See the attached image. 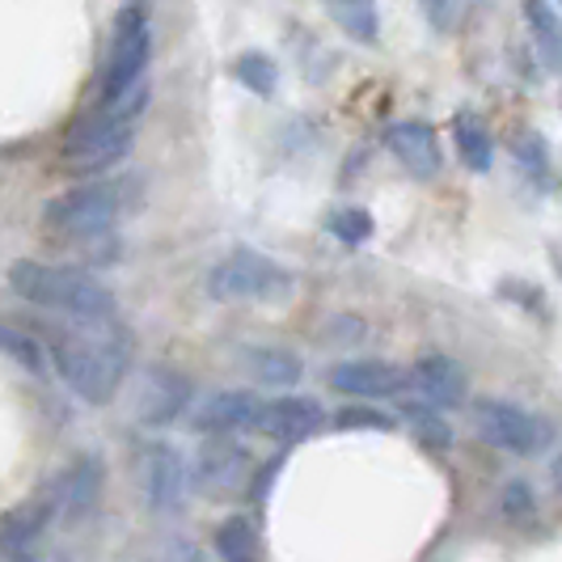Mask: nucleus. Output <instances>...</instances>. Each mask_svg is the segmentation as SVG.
Segmentation results:
<instances>
[{"label":"nucleus","instance_id":"obj_12","mask_svg":"<svg viewBox=\"0 0 562 562\" xmlns=\"http://www.w3.org/2000/svg\"><path fill=\"white\" fill-rule=\"evenodd\" d=\"M385 148L406 166L415 178H436L445 169V153H440V136L431 123L423 119H402L394 127H385Z\"/></svg>","mask_w":562,"mask_h":562},{"label":"nucleus","instance_id":"obj_13","mask_svg":"<svg viewBox=\"0 0 562 562\" xmlns=\"http://www.w3.org/2000/svg\"><path fill=\"white\" fill-rule=\"evenodd\" d=\"M326 381L342 397H397L406 390V372L385 360H342Z\"/></svg>","mask_w":562,"mask_h":562},{"label":"nucleus","instance_id":"obj_27","mask_svg":"<svg viewBox=\"0 0 562 562\" xmlns=\"http://www.w3.org/2000/svg\"><path fill=\"white\" fill-rule=\"evenodd\" d=\"M499 504H504L507 520H516V525H529V520H537V495H533V486H529L525 479H507Z\"/></svg>","mask_w":562,"mask_h":562},{"label":"nucleus","instance_id":"obj_8","mask_svg":"<svg viewBox=\"0 0 562 562\" xmlns=\"http://www.w3.org/2000/svg\"><path fill=\"white\" fill-rule=\"evenodd\" d=\"M406 390L419 397L427 411H452V406H465L470 397V376L465 368L449 360V356H423L419 364L406 372Z\"/></svg>","mask_w":562,"mask_h":562},{"label":"nucleus","instance_id":"obj_21","mask_svg":"<svg viewBox=\"0 0 562 562\" xmlns=\"http://www.w3.org/2000/svg\"><path fill=\"white\" fill-rule=\"evenodd\" d=\"M512 157H516L520 173L533 182L537 191H554V187H559V178H554V157H550V144H546L541 132H520V136L512 140Z\"/></svg>","mask_w":562,"mask_h":562},{"label":"nucleus","instance_id":"obj_23","mask_svg":"<svg viewBox=\"0 0 562 562\" xmlns=\"http://www.w3.org/2000/svg\"><path fill=\"white\" fill-rule=\"evenodd\" d=\"M326 233L335 237L338 246L356 250V246L372 241L376 221H372V212H368V207H360V203H342V207H335V212L326 216Z\"/></svg>","mask_w":562,"mask_h":562},{"label":"nucleus","instance_id":"obj_18","mask_svg":"<svg viewBox=\"0 0 562 562\" xmlns=\"http://www.w3.org/2000/svg\"><path fill=\"white\" fill-rule=\"evenodd\" d=\"M452 140H457V153L470 173H491L495 166V140H491V127L486 119H479L474 111L452 114Z\"/></svg>","mask_w":562,"mask_h":562},{"label":"nucleus","instance_id":"obj_30","mask_svg":"<svg viewBox=\"0 0 562 562\" xmlns=\"http://www.w3.org/2000/svg\"><path fill=\"white\" fill-rule=\"evenodd\" d=\"M499 292H504V296H516L512 305H525V310H537V313H541V288H533V283L504 280V283H499Z\"/></svg>","mask_w":562,"mask_h":562},{"label":"nucleus","instance_id":"obj_28","mask_svg":"<svg viewBox=\"0 0 562 562\" xmlns=\"http://www.w3.org/2000/svg\"><path fill=\"white\" fill-rule=\"evenodd\" d=\"M406 419L415 427V436H419L423 445H431V449H449L452 445V427L436 411H427V406H406Z\"/></svg>","mask_w":562,"mask_h":562},{"label":"nucleus","instance_id":"obj_15","mask_svg":"<svg viewBox=\"0 0 562 562\" xmlns=\"http://www.w3.org/2000/svg\"><path fill=\"white\" fill-rule=\"evenodd\" d=\"M52 512H56V499H52V495H38V499H26L22 507L4 512V516H0V554H9V559L30 554L34 541L47 529Z\"/></svg>","mask_w":562,"mask_h":562},{"label":"nucleus","instance_id":"obj_7","mask_svg":"<svg viewBox=\"0 0 562 562\" xmlns=\"http://www.w3.org/2000/svg\"><path fill=\"white\" fill-rule=\"evenodd\" d=\"M474 427H479V436L486 445L516 452V457H537V452L550 449V440H554V427L541 415L516 406V402H504V397L474 402Z\"/></svg>","mask_w":562,"mask_h":562},{"label":"nucleus","instance_id":"obj_2","mask_svg":"<svg viewBox=\"0 0 562 562\" xmlns=\"http://www.w3.org/2000/svg\"><path fill=\"white\" fill-rule=\"evenodd\" d=\"M52 364L59 368L64 385L77 397L102 406L111 402L114 390L123 385V372H127V338L119 330L98 326V335H72V330H52Z\"/></svg>","mask_w":562,"mask_h":562},{"label":"nucleus","instance_id":"obj_17","mask_svg":"<svg viewBox=\"0 0 562 562\" xmlns=\"http://www.w3.org/2000/svg\"><path fill=\"white\" fill-rule=\"evenodd\" d=\"M102 479H106V470H102L98 457H81L64 474V482H59V504H64L68 520H85L98 507V499H102Z\"/></svg>","mask_w":562,"mask_h":562},{"label":"nucleus","instance_id":"obj_5","mask_svg":"<svg viewBox=\"0 0 562 562\" xmlns=\"http://www.w3.org/2000/svg\"><path fill=\"white\" fill-rule=\"evenodd\" d=\"M288 292H292L288 267H280L267 254L250 250V246L233 250L207 271V296L221 301V305H233V301H283Z\"/></svg>","mask_w":562,"mask_h":562},{"label":"nucleus","instance_id":"obj_6","mask_svg":"<svg viewBox=\"0 0 562 562\" xmlns=\"http://www.w3.org/2000/svg\"><path fill=\"white\" fill-rule=\"evenodd\" d=\"M123 199L114 182H81L47 203L43 225L56 237H106L119 225Z\"/></svg>","mask_w":562,"mask_h":562},{"label":"nucleus","instance_id":"obj_25","mask_svg":"<svg viewBox=\"0 0 562 562\" xmlns=\"http://www.w3.org/2000/svg\"><path fill=\"white\" fill-rule=\"evenodd\" d=\"M233 77L246 85L250 93H258V98H271L280 89V64L267 56V52H246V56H237V64H233Z\"/></svg>","mask_w":562,"mask_h":562},{"label":"nucleus","instance_id":"obj_3","mask_svg":"<svg viewBox=\"0 0 562 562\" xmlns=\"http://www.w3.org/2000/svg\"><path fill=\"white\" fill-rule=\"evenodd\" d=\"M144 106H148V89L140 85L119 106L81 119L64 140V166L77 173H102V169L119 166L136 144V119Z\"/></svg>","mask_w":562,"mask_h":562},{"label":"nucleus","instance_id":"obj_9","mask_svg":"<svg viewBox=\"0 0 562 562\" xmlns=\"http://www.w3.org/2000/svg\"><path fill=\"white\" fill-rule=\"evenodd\" d=\"M187 482H191V470H187V457L157 440L144 452V495H148V507L153 512H178L182 499H187Z\"/></svg>","mask_w":562,"mask_h":562},{"label":"nucleus","instance_id":"obj_11","mask_svg":"<svg viewBox=\"0 0 562 562\" xmlns=\"http://www.w3.org/2000/svg\"><path fill=\"white\" fill-rule=\"evenodd\" d=\"M191 406V381L178 368H148L140 385V423L144 427H169L182 419V411Z\"/></svg>","mask_w":562,"mask_h":562},{"label":"nucleus","instance_id":"obj_22","mask_svg":"<svg viewBox=\"0 0 562 562\" xmlns=\"http://www.w3.org/2000/svg\"><path fill=\"white\" fill-rule=\"evenodd\" d=\"M330 18H335L338 30L351 43H360V47H376L381 43V13L368 0H335L330 4Z\"/></svg>","mask_w":562,"mask_h":562},{"label":"nucleus","instance_id":"obj_20","mask_svg":"<svg viewBox=\"0 0 562 562\" xmlns=\"http://www.w3.org/2000/svg\"><path fill=\"white\" fill-rule=\"evenodd\" d=\"M246 364H250V372L262 385H276V390H292L305 376L301 356L288 351V347H250L246 351Z\"/></svg>","mask_w":562,"mask_h":562},{"label":"nucleus","instance_id":"obj_31","mask_svg":"<svg viewBox=\"0 0 562 562\" xmlns=\"http://www.w3.org/2000/svg\"><path fill=\"white\" fill-rule=\"evenodd\" d=\"M427 22H431V30L449 34L461 22V4H427Z\"/></svg>","mask_w":562,"mask_h":562},{"label":"nucleus","instance_id":"obj_26","mask_svg":"<svg viewBox=\"0 0 562 562\" xmlns=\"http://www.w3.org/2000/svg\"><path fill=\"white\" fill-rule=\"evenodd\" d=\"M0 351L9 356V360H18V364L34 372V376H43L47 372V351H43V342L26 330H18V326H4L0 322Z\"/></svg>","mask_w":562,"mask_h":562},{"label":"nucleus","instance_id":"obj_19","mask_svg":"<svg viewBox=\"0 0 562 562\" xmlns=\"http://www.w3.org/2000/svg\"><path fill=\"white\" fill-rule=\"evenodd\" d=\"M525 22H529L537 59L546 64V72L562 77V13L554 9V4L529 0V4H525Z\"/></svg>","mask_w":562,"mask_h":562},{"label":"nucleus","instance_id":"obj_10","mask_svg":"<svg viewBox=\"0 0 562 562\" xmlns=\"http://www.w3.org/2000/svg\"><path fill=\"white\" fill-rule=\"evenodd\" d=\"M326 427V411L317 397H301L288 394L276 397V402H262V419H258V431L280 440V445H301Z\"/></svg>","mask_w":562,"mask_h":562},{"label":"nucleus","instance_id":"obj_29","mask_svg":"<svg viewBox=\"0 0 562 562\" xmlns=\"http://www.w3.org/2000/svg\"><path fill=\"white\" fill-rule=\"evenodd\" d=\"M335 427L338 431H390L394 419L385 415V411H372L364 402H351V406H342L335 415Z\"/></svg>","mask_w":562,"mask_h":562},{"label":"nucleus","instance_id":"obj_24","mask_svg":"<svg viewBox=\"0 0 562 562\" xmlns=\"http://www.w3.org/2000/svg\"><path fill=\"white\" fill-rule=\"evenodd\" d=\"M216 554L225 562H258V533L246 516H228L216 529Z\"/></svg>","mask_w":562,"mask_h":562},{"label":"nucleus","instance_id":"obj_4","mask_svg":"<svg viewBox=\"0 0 562 562\" xmlns=\"http://www.w3.org/2000/svg\"><path fill=\"white\" fill-rule=\"evenodd\" d=\"M153 59V26H148V9L144 4H123L114 18L111 59L102 72V111L119 106L127 93L140 89V77Z\"/></svg>","mask_w":562,"mask_h":562},{"label":"nucleus","instance_id":"obj_16","mask_svg":"<svg viewBox=\"0 0 562 562\" xmlns=\"http://www.w3.org/2000/svg\"><path fill=\"white\" fill-rule=\"evenodd\" d=\"M250 479V452L233 440H212L207 449L199 452L195 482L203 491H233Z\"/></svg>","mask_w":562,"mask_h":562},{"label":"nucleus","instance_id":"obj_14","mask_svg":"<svg viewBox=\"0 0 562 562\" xmlns=\"http://www.w3.org/2000/svg\"><path fill=\"white\" fill-rule=\"evenodd\" d=\"M258 419H262V397L250 390H221L199 406L195 427L221 440L228 431H258Z\"/></svg>","mask_w":562,"mask_h":562},{"label":"nucleus","instance_id":"obj_1","mask_svg":"<svg viewBox=\"0 0 562 562\" xmlns=\"http://www.w3.org/2000/svg\"><path fill=\"white\" fill-rule=\"evenodd\" d=\"M9 288L34 310L64 313L81 326H111L114 322V292L81 267H47V262L22 258L9 267Z\"/></svg>","mask_w":562,"mask_h":562},{"label":"nucleus","instance_id":"obj_32","mask_svg":"<svg viewBox=\"0 0 562 562\" xmlns=\"http://www.w3.org/2000/svg\"><path fill=\"white\" fill-rule=\"evenodd\" d=\"M161 562H203V559H199V550L191 546V541L173 537V541L166 546V554H161Z\"/></svg>","mask_w":562,"mask_h":562},{"label":"nucleus","instance_id":"obj_33","mask_svg":"<svg viewBox=\"0 0 562 562\" xmlns=\"http://www.w3.org/2000/svg\"><path fill=\"white\" fill-rule=\"evenodd\" d=\"M550 482H554V491L562 495V457H554V465H550Z\"/></svg>","mask_w":562,"mask_h":562}]
</instances>
